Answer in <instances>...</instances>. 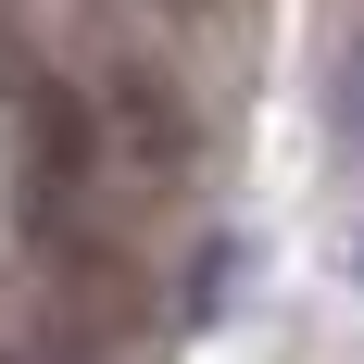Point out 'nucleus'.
<instances>
[{"instance_id": "f257e3e1", "label": "nucleus", "mask_w": 364, "mask_h": 364, "mask_svg": "<svg viewBox=\"0 0 364 364\" xmlns=\"http://www.w3.org/2000/svg\"><path fill=\"white\" fill-rule=\"evenodd\" d=\"M339 139L364 151V50H352V63H339Z\"/></svg>"}]
</instances>
